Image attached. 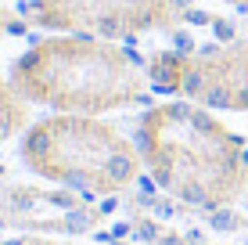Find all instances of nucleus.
Returning <instances> with one entry per match:
<instances>
[{"mask_svg":"<svg viewBox=\"0 0 248 245\" xmlns=\"http://www.w3.org/2000/svg\"><path fill=\"white\" fill-rule=\"evenodd\" d=\"M133 145L151 180L194 209H227L248 191L245 137L198 101L155 105L137 119Z\"/></svg>","mask_w":248,"mask_h":245,"instance_id":"nucleus-1","label":"nucleus"},{"mask_svg":"<svg viewBox=\"0 0 248 245\" xmlns=\"http://www.w3.org/2000/svg\"><path fill=\"white\" fill-rule=\"evenodd\" d=\"M11 87L29 101L68 115H101L133 105L151 83L140 54L97 36H47L11 62Z\"/></svg>","mask_w":248,"mask_h":245,"instance_id":"nucleus-2","label":"nucleus"},{"mask_svg":"<svg viewBox=\"0 0 248 245\" xmlns=\"http://www.w3.org/2000/svg\"><path fill=\"white\" fill-rule=\"evenodd\" d=\"M22 163L36 177L79 195H119L140 177V151L115 126L93 115L58 112L40 119L22 137Z\"/></svg>","mask_w":248,"mask_h":245,"instance_id":"nucleus-3","label":"nucleus"},{"mask_svg":"<svg viewBox=\"0 0 248 245\" xmlns=\"http://www.w3.org/2000/svg\"><path fill=\"white\" fill-rule=\"evenodd\" d=\"M158 94H180L205 108L248 112V36L202 50H155L148 62Z\"/></svg>","mask_w":248,"mask_h":245,"instance_id":"nucleus-4","label":"nucleus"},{"mask_svg":"<svg viewBox=\"0 0 248 245\" xmlns=\"http://www.w3.org/2000/svg\"><path fill=\"white\" fill-rule=\"evenodd\" d=\"M194 0H32L29 15L50 33L97 40H133L144 33H173L187 22Z\"/></svg>","mask_w":248,"mask_h":245,"instance_id":"nucleus-5","label":"nucleus"},{"mask_svg":"<svg viewBox=\"0 0 248 245\" xmlns=\"http://www.w3.org/2000/svg\"><path fill=\"white\" fill-rule=\"evenodd\" d=\"M29 101L11 87V80H0V145L11 141L18 130H25L29 123Z\"/></svg>","mask_w":248,"mask_h":245,"instance_id":"nucleus-6","label":"nucleus"},{"mask_svg":"<svg viewBox=\"0 0 248 245\" xmlns=\"http://www.w3.org/2000/svg\"><path fill=\"white\" fill-rule=\"evenodd\" d=\"M209 224L216 227V231H237V227H241V220H237L234 213H227V209H216V213L209 216Z\"/></svg>","mask_w":248,"mask_h":245,"instance_id":"nucleus-7","label":"nucleus"},{"mask_svg":"<svg viewBox=\"0 0 248 245\" xmlns=\"http://www.w3.org/2000/svg\"><path fill=\"white\" fill-rule=\"evenodd\" d=\"M212 29H216V44H234V25L227 18H212Z\"/></svg>","mask_w":248,"mask_h":245,"instance_id":"nucleus-8","label":"nucleus"},{"mask_svg":"<svg viewBox=\"0 0 248 245\" xmlns=\"http://www.w3.org/2000/svg\"><path fill=\"white\" fill-rule=\"evenodd\" d=\"M7 33H22V25H18V18H15L7 7H0V40H4Z\"/></svg>","mask_w":248,"mask_h":245,"instance_id":"nucleus-9","label":"nucleus"},{"mask_svg":"<svg viewBox=\"0 0 248 245\" xmlns=\"http://www.w3.org/2000/svg\"><path fill=\"white\" fill-rule=\"evenodd\" d=\"M173 44H176V50H187V54L194 50V40L187 36V33H180V29H173Z\"/></svg>","mask_w":248,"mask_h":245,"instance_id":"nucleus-10","label":"nucleus"},{"mask_svg":"<svg viewBox=\"0 0 248 245\" xmlns=\"http://www.w3.org/2000/svg\"><path fill=\"white\" fill-rule=\"evenodd\" d=\"M223 4H230V7H237V11H248V0H223Z\"/></svg>","mask_w":248,"mask_h":245,"instance_id":"nucleus-11","label":"nucleus"}]
</instances>
